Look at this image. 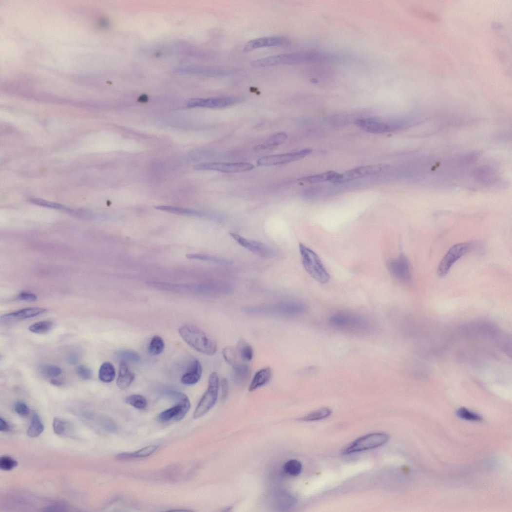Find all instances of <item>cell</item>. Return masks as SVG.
Segmentation results:
<instances>
[{
    "mask_svg": "<svg viewBox=\"0 0 512 512\" xmlns=\"http://www.w3.org/2000/svg\"><path fill=\"white\" fill-rule=\"evenodd\" d=\"M328 57L320 53L303 52L282 54L256 60L251 62L253 68L269 67L283 65H297L327 60Z\"/></svg>",
    "mask_w": 512,
    "mask_h": 512,
    "instance_id": "1",
    "label": "cell"
},
{
    "mask_svg": "<svg viewBox=\"0 0 512 512\" xmlns=\"http://www.w3.org/2000/svg\"><path fill=\"white\" fill-rule=\"evenodd\" d=\"M179 332L185 342L197 351L210 356L217 352L215 341L199 327L186 325L180 328Z\"/></svg>",
    "mask_w": 512,
    "mask_h": 512,
    "instance_id": "2",
    "label": "cell"
},
{
    "mask_svg": "<svg viewBox=\"0 0 512 512\" xmlns=\"http://www.w3.org/2000/svg\"><path fill=\"white\" fill-rule=\"evenodd\" d=\"M330 325L338 330L350 333H364L370 329L369 321L364 316L348 311L337 312L329 318Z\"/></svg>",
    "mask_w": 512,
    "mask_h": 512,
    "instance_id": "3",
    "label": "cell"
},
{
    "mask_svg": "<svg viewBox=\"0 0 512 512\" xmlns=\"http://www.w3.org/2000/svg\"><path fill=\"white\" fill-rule=\"evenodd\" d=\"M244 310L252 314L293 317L305 314L308 311V307L302 302H283L268 305L245 307Z\"/></svg>",
    "mask_w": 512,
    "mask_h": 512,
    "instance_id": "4",
    "label": "cell"
},
{
    "mask_svg": "<svg viewBox=\"0 0 512 512\" xmlns=\"http://www.w3.org/2000/svg\"><path fill=\"white\" fill-rule=\"evenodd\" d=\"M299 251L303 266L309 275L320 283H328L330 276L315 252L302 243L299 244Z\"/></svg>",
    "mask_w": 512,
    "mask_h": 512,
    "instance_id": "5",
    "label": "cell"
},
{
    "mask_svg": "<svg viewBox=\"0 0 512 512\" xmlns=\"http://www.w3.org/2000/svg\"><path fill=\"white\" fill-rule=\"evenodd\" d=\"M220 389V379L216 372L209 379L208 388L194 413V418L199 419L209 411L216 404Z\"/></svg>",
    "mask_w": 512,
    "mask_h": 512,
    "instance_id": "6",
    "label": "cell"
},
{
    "mask_svg": "<svg viewBox=\"0 0 512 512\" xmlns=\"http://www.w3.org/2000/svg\"><path fill=\"white\" fill-rule=\"evenodd\" d=\"M389 439V436L386 434L372 433L355 440L343 451V454L348 455L375 449L383 446Z\"/></svg>",
    "mask_w": 512,
    "mask_h": 512,
    "instance_id": "7",
    "label": "cell"
},
{
    "mask_svg": "<svg viewBox=\"0 0 512 512\" xmlns=\"http://www.w3.org/2000/svg\"><path fill=\"white\" fill-rule=\"evenodd\" d=\"M230 236L242 247L262 258L274 259L279 256L278 252L262 242L246 238L235 233H230Z\"/></svg>",
    "mask_w": 512,
    "mask_h": 512,
    "instance_id": "8",
    "label": "cell"
},
{
    "mask_svg": "<svg viewBox=\"0 0 512 512\" xmlns=\"http://www.w3.org/2000/svg\"><path fill=\"white\" fill-rule=\"evenodd\" d=\"M386 166L383 164H376L357 167L340 174L332 182L343 183L376 175L383 171Z\"/></svg>",
    "mask_w": 512,
    "mask_h": 512,
    "instance_id": "9",
    "label": "cell"
},
{
    "mask_svg": "<svg viewBox=\"0 0 512 512\" xmlns=\"http://www.w3.org/2000/svg\"><path fill=\"white\" fill-rule=\"evenodd\" d=\"M470 249L468 243L455 244L449 250L439 264L437 273L440 277L446 276L453 264L464 255Z\"/></svg>",
    "mask_w": 512,
    "mask_h": 512,
    "instance_id": "10",
    "label": "cell"
},
{
    "mask_svg": "<svg viewBox=\"0 0 512 512\" xmlns=\"http://www.w3.org/2000/svg\"><path fill=\"white\" fill-rule=\"evenodd\" d=\"M194 168L198 170L214 171L225 173H235L248 171L254 168V165L250 163H221L212 162L198 164Z\"/></svg>",
    "mask_w": 512,
    "mask_h": 512,
    "instance_id": "11",
    "label": "cell"
},
{
    "mask_svg": "<svg viewBox=\"0 0 512 512\" xmlns=\"http://www.w3.org/2000/svg\"><path fill=\"white\" fill-rule=\"evenodd\" d=\"M312 152L310 149L302 150L296 152L274 155L263 157L257 163L261 166H273L286 164L303 159L310 155Z\"/></svg>",
    "mask_w": 512,
    "mask_h": 512,
    "instance_id": "12",
    "label": "cell"
},
{
    "mask_svg": "<svg viewBox=\"0 0 512 512\" xmlns=\"http://www.w3.org/2000/svg\"><path fill=\"white\" fill-rule=\"evenodd\" d=\"M242 100L241 98L236 97L193 99L190 100L188 102L187 105L190 107L223 108L239 103Z\"/></svg>",
    "mask_w": 512,
    "mask_h": 512,
    "instance_id": "13",
    "label": "cell"
},
{
    "mask_svg": "<svg viewBox=\"0 0 512 512\" xmlns=\"http://www.w3.org/2000/svg\"><path fill=\"white\" fill-rule=\"evenodd\" d=\"M387 267L391 274L398 280L409 281L411 279L410 263L403 254L390 260Z\"/></svg>",
    "mask_w": 512,
    "mask_h": 512,
    "instance_id": "14",
    "label": "cell"
},
{
    "mask_svg": "<svg viewBox=\"0 0 512 512\" xmlns=\"http://www.w3.org/2000/svg\"><path fill=\"white\" fill-rule=\"evenodd\" d=\"M290 43L288 38L285 36H272L260 38L247 43L244 51L249 52L263 47H276L288 45Z\"/></svg>",
    "mask_w": 512,
    "mask_h": 512,
    "instance_id": "15",
    "label": "cell"
},
{
    "mask_svg": "<svg viewBox=\"0 0 512 512\" xmlns=\"http://www.w3.org/2000/svg\"><path fill=\"white\" fill-rule=\"evenodd\" d=\"M155 208L157 210L169 213L186 216L201 217L219 222L224 221L226 219L225 216L219 214L207 213L176 206H157L155 207Z\"/></svg>",
    "mask_w": 512,
    "mask_h": 512,
    "instance_id": "16",
    "label": "cell"
},
{
    "mask_svg": "<svg viewBox=\"0 0 512 512\" xmlns=\"http://www.w3.org/2000/svg\"><path fill=\"white\" fill-rule=\"evenodd\" d=\"M46 311V309L42 308H25L2 316L1 321L5 324H9L14 322L39 316Z\"/></svg>",
    "mask_w": 512,
    "mask_h": 512,
    "instance_id": "17",
    "label": "cell"
},
{
    "mask_svg": "<svg viewBox=\"0 0 512 512\" xmlns=\"http://www.w3.org/2000/svg\"><path fill=\"white\" fill-rule=\"evenodd\" d=\"M191 408V404L176 405L162 412L158 416V420L162 423H166L171 420L179 421L183 419Z\"/></svg>",
    "mask_w": 512,
    "mask_h": 512,
    "instance_id": "18",
    "label": "cell"
},
{
    "mask_svg": "<svg viewBox=\"0 0 512 512\" xmlns=\"http://www.w3.org/2000/svg\"><path fill=\"white\" fill-rule=\"evenodd\" d=\"M356 124L360 129L374 134L384 133L392 129L391 126L374 119L358 120Z\"/></svg>",
    "mask_w": 512,
    "mask_h": 512,
    "instance_id": "19",
    "label": "cell"
},
{
    "mask_svg": "<svg viewBox=\"0 0 512 512\" xmlns=\"http://www.w3.org/2000/svg\"><path fill=\"white\" fill-rule=\"evenodd\" d=\"M272 504L275 508L279 511H285L295 505L296 499L287 492L278 491L275 492L272 497Z\"/></svg>",
    "mask_w": 512,
    "mask_h": 512,
    "instance_id": "20",
    "label": "cell"
},
{
    "mask_svg": "<svg viewBox=\"0 0 512 512\" xmlns=\"http://www.w3.org/2000/svg\"><path fill=\"white\" fill-rule=\"evenodd\" d=\"M272 375V370L270 367H265L258 371L252 379L249 391L253 392L266 385L270 381Z\"/></svg>",
    "mask_w": 512,
    "mask_h": 512,
    "instance_id": "21",
    "label": "cell"
},
{
    "mask_svg": "<svg viewBox=\"0 0 512 512\" xmlns=\"http://www.w3.org/2000/svg\"><path fill=\"white\" fill-rule=\"evenodd\" d=\"M202 372V365L199 360H194L190 369L182 377V383L186 385H193L197 384L201 378Z\"/></svg>",
    "mask_w": 512,
    "mask_h": 512,
    "instance_id": "22",
    "label": "cell"
},
{
    "mask_svg": "<svg viewBox=\"0 0 512 512\" xmlns=\"http://www.w3.org/2000/svg\"><path fill=\"white\" fill-rule=\"evenodd\" d=\"M250 373V368L247 365L237 363L232 366V380L237 385H243L247 382Z\"/></svg>",
    "mask_w": 512,
    "mask_h": 512,
    "instance_id": "23",
    "label": "cell"
},
{
    "mask_svg": "<svg viewBox=\"0 0 512 512\" xmlns=\"http://www.w3.org/2000/svg\"><path fill=\"white\" fill-rule=\"evenodd\" d=\"M135 379V374L129 368L127 363L121 361L117 385L121 389L129 387Z\"/></svg>",
    "mask_w": 512,
    "mask_h": 512,
    "instance_id": "24",
    "label": "cell"
},
{
    "mask_svg": "<svg viewBox=\"0 0 512 512\" xmlns=\"http://www.w3.org/2000/svg\"><path fill=\"white\" fill-rule=\"evenodd\" d=\"M159 448L157 445H150L132 453H123L117 455L116 458L120 460L145 458L151 456Z\"/></svg>",
    "mask_w": 512,
    "mask_h": 512,
    "instance_id": "25",
    "label": "cell"
},
{
    "mask_svg": "<svg viewBox=\"0 0 512 512\" xmlns=\"http://www.w3.org/2000/svg\"><path fill=\"white\" fill-rule=\"evenodd\" d=\"M240 358L245 362H250L253 358L254 350L252 346L244 339H240L236 346Z\"/></svg>",
    "mask_w": 512,
    "mask_h": 512,
    "instance_id": "26",
    "label": "cell"
},
{
    "mask_svg": "<svg viewBox=\"0 0 512 512\" xmlns=\"http://www.w3.org/2000/svg\"><path fill=\"white\" fill-rule=\"evenodd\" d=\"M339 175V173L333 171H330L325 172L324 173L303 178L299 180L303 183L308 184H316L323 183L326 181H331L332 182Z\"/></svg>",
    "mask_w": 512,
    "mask_h": 512,
    "instance_id": "27",
    "label": "cell"
},
{
    "mask_svg": "<svg viewBox=\"0 0 512 512\" xmlns=\"http://www.w3.org/2000/svg\"><path fill=\"white\" fill-rule=\"evenodd\" d=\"M116 371L114 367L109 362L103 363L99 370L100 380L104 383H111L114 380Z\"/></svg>",
    "mask_w": 512,
    "mask_h": 512,
    "instance_id": "28",
    "label": "cell"
},
{
    "mask_svg": "<svg viewBox=\"0 0 512 512\" xmlns=\"http://www.w3.org/2000/svg\"><path fill=\"white\" fill-rule=\"evenodd\" d=\"M44 430V426L40 417L37 414L34 415L27 431L28 436L31 438L38 437L43 432Z\"/></svg>",
    "mask_w": 512,
    "mask_h": 512,
    "instance_id": "29",
    "label": "cell"
},
{
    "mask_svg": "<svg viewBox=\"0 0 512 512\" xmlns=\"http://www.w3.org/2000/svg\"><path fill=\"white\" fill-rule=\"evenodd\" d=\"M287 137L285 133H279L272 136L264 144L258 146L257 148L261 150L272 149L283 143L287 140Z\"/></svg>",
    "mask_w": 512,
    "mask_h": 512,
    "instance_id": "30",
    "label": "cell"
},
{
    "mask_svg": "<svg viewBox=\"0 0 512 512\" xmlns=\"http://www.w3.org/2000/svg\"><path fill=\"white\" fill-rule=\"evenodd\" d=\"M332 413L331 410L328 408H321L303 417L301 420L305 421L320 420L327 418L332 414Z\"/></svg>",
    "mask_w": 512,
    "mask_h": 512,
    "instance_id": "31",
    "label": "cell"
},
{
    "mask_svg": "<svg viewBox=\"0 0 512 512\" xmlns=\"http://www.w3.org/2000/svg\"><path fill=\"white\" fill-rule=\"evenodd\" d=\"M53 326V322L50 320H45L37 322L29 328V331L33 333L44 334L49 332Z\"/></svg>",
    "mask_w": 512,
    "mask_h": 512,
    "instance_id": "32",
    "label": "cell"
},
{
    "mask_svg": "<svg viewBox=\"0 0 512 512\" xmlns=\"http://www.w3.org/2000/svg\"><path fill=\"white\" fill-rule=\"evenodd\" d=\"M125 402L137 409H145L148 405L146 398L140 395H132L125 398Z\"/></svg>",
    "mask_w": 512,
    "mask_h": 512,
    "instance_id": "33",
    "label": "cell"
},
{
    "mask_svg": "<svg viewBox=\"0 0 512 512\" xmlns=\"http://www.w3.org/2000/svg\"><path fill=\"white\" fill-rule=\"evenodd\" d=\"M164 348V341L161 337L156 335L152 339L149 346V351L151 355H159L163 352Z\"/></svg>",
    "mask_w": 512,
    "mask_h": 512,
    "instance_id": "34",
    "label": "cell"
},
{
    "mask_svg": "<svg viewBox=\"0 0 512 512\" xmlns=\"http://www.w3.org/2000/svg\"><path fill=\"white\" fill-rule=\"evenodd\" d=\"M118 357L121 360V361L126 363H137L141 360V357L137 352L130 350H122L119 352Z\"/></svg>",
    "mask_w": 512,
    "mask_h": 512,
    "instance_id": "35",
    "label": "cell"
},
{
    "mask_svg": "<svg viewBox=\"0 0 512 512\" xmlns=\"http://www.w3.org/2000/svg\"><path fill=\"white\" fill-rule=\"evenodd\" d=\"M284 471L293 476H297L301 473L302 469V464L297 460H291L287 462L284 466Z\"/></svg>",
    "mask_w": 512,
    "mask_h": 512,
    "instance_id": "36",
    "label": "cell"
},
{
    "mask_svg": "<svg viewBox=\"0 0 512 512\" xmlns=\"http://www.w3.org/2000/svg\"><path fill=\"white\" fill-rule=\"evenodd\" d=\"M53 427L54 432L60 436H65L68 434L71 428L68 423L57 418L54 419Z\"/></svg>",
    "mask_w": 512,
    "mask_h": 512,
    "instance_id": "37",
    "label": "cell"
},
{
    "mask_svg": "<svg viewBox=\"0 0 512 512\" xmlns=\"http://www.w3.org/2000/svg\"><path fill=\"white\" fill-rule=\"evenodd\" d=\"M413 12L417 16L432 22H437L440 20L439 17L437 15L423 9L415 8L413 10Z\"/></svg>",
    "mask_w": 512,
    "mask_h": 512,
    "instance_id": "38",
    "label": "cell"
},
{
    "mask_svg": "<svg viewBox=\"0 0 512 512\" xmlns=\"http://www.w3.org/2000/svg\"><path fill=\"white\" fill-rule=\"evenodd\" d=\"M457 415L460 418L471 421H480L482 420V417L475 413H474L465 408H461L457 411Z\"/></svg>",
    "mask_w": 512,
    "mask_h": 512,
    "instance_id": "39",
    "label": "cell"
},
{
    "mask_svg": "<svg viewBox=\"0 0 512 512\" xmlns=\"http://www.w3.org/2000/svg\"><path fill=\"white\" fill-rule=\"evenodd\" d=\"M186 257L189 259L210 261L215 263L223 265H225L228 263V261L223 259L209 255L191 254L187 255Z\"/></svg>",
    "mask_w": 512,
    "mask_h": 512,
    "instance_id": "40",
    "label": "cell"
},
{
    "mask_svg": "<svg viewBox=\"0 0 512 512\" xmlns=\"http://www.w3.org/2000/svg\"><path fill=\"white\" fill-rule=\"evenodd\" d=\"M222 355L226 362L233 366L237 363V355L235 350L229 346L225 347L222 351Z\"/></svg>",
    "mask_w": 512,
    "mask_h": 512,
    "instance_id": "41",
    "label": "cell"
},
{
    "mask_svg": "<svg viewBox=\"0 0 512 512\" xmlns=\"http://www.w3.org/2000/svg\"><path fill=\"white\" fill-rule=\"evenodd\" d=\"M41 371L45 376L51 378L57 377L62 373V370L60 367L51 365L42 367Z\"/></svg>",
    "mask_w": 512,
    "mask_h": 512,
    "instance_id": "42",
    "label": "cell"
},
{
    "mask_svg": "<svg viewBox=\"0 0 512 512\" xmlns=\"http://www.w3.org/2000/svg\"><path fill=\"white\" fill-rule=\"evenodd\" d=\"M18 462L9 456H2L0 458V468L4 471H10L18 466Z\"/></svg>",
    "mask_w": 512,
    "mask_h": 512,
    "instance_id": "43",
    "label": "cell"
},
{
    "mask_svg": "<svg viewBox=\"0 0 512 512\" xmlns=\"http://www.w3.org/2000/svg\"><path fill=\"white\" fill-rule=\"evenodd\" d=\"M78 375L84 380H88L92 378V372L88 367L80 365L76 369Z\"/></svg>",
    "mask_w": 512,
    "mask_h": 512,
    "instance_id": "44",
    "label": "cell"
},
{
    "mask_svg": "<svg viewBox=\"0 0 512 512\" xmlns=\"http://www.w3.org/2000/svg\"><path fill=\"white\" fill-rule=\"evenodd\" d=\"M32 202L33 203H35V204H38V205H41V206H45V207H50V208H55V209H57L64 210H66L67 209V208H65V207H64V206L61 205H59V204H56V203H52V202H49L46 201H44V200H39V199H33V200H32Z\"/></svg>",
    "mask_w": 512,
    "mask_h": 512,
    "instance_id": "45",
    "label": "cell"
},
{
    "mask_svg": "<svg viewBox=\"0 0 512 512\" xmlns=\"http://www.w3.org/2000/svg\"><path fill=\"white\" fill-rule=\"evenodd\" d=\"M14 408L16 413L22 416H26L30 413V409L28 406L22 402L16 403Z\"/></svg>",
    "mask_w": 512,
    "mask_h": 512,
    "instance_id": "46",
    "label": "cell"
},
{
    "mask_svg": "<svg viewBox=\"0 0 512 512\" xmlns=\"http://www.w3.org/2000/svg\"><path fill=\"white\" fill-rule=\"evenodd\" d=\"M220 388L221 389L222 397L223 399H224L229 392V383L227 380V379L223 378L220 381Z\"/></svg>",
    "mask_w": 512,
    "mask_h": 512,
    "instance_id": "47",
    "label": "cell"
},
{
    "mask_svg": "<svg viewBox=\"0 0 512 512\" xmlns=\"http://www.w3.org/2000/svg\"><path fill=\"white\" fill-rule=\"evenodd\" d=\"M102 425L105 429L111 432H115L117 429L115 424L108 419H105L103 420Z\"/></svg>",
    "mask_w": 512,
    "mask_h": 512,
    "instance_id": "48",
    "label": "cell"
},
{
    "mask_svg": "<svg viewBox=\"0 0 512 512\" xmlns=\"http://www.w3.org/2000/svg\"><path fill=\"white\" fill-rule=\"evenodd\" d=\"M18 299L19 300L25 301L28 302H34L37 300V296L29 292H22L18 296Z\"/></svg>",
    "mask_w": 512,
    "mask_h": 512,
    "instance_id": "49",
    "label": "cell"
},
{
    "mask_svg": "<svg viewBox=\"0 0 512 512\" xmlns=\"http://www.w3.org/2000/svg\"><path fill=\"white\" fill-rule=\"evenodd\" d=\"M67 359L69 364L74 365L78 362L79 357L77 353L72 352L68 355Z\"/></svg>",
    "mask_w": 512,
    "mask_h": 512,
    "instance_id": "50",
    "label": "cell"
},
{
    "mask_svg": "<svg viewBox=\"0 0 512 512\" xmlns=\"http://www.w3.org/2000/svg\"><path fill=\"white\" fill-rule=\"evenodd\" d=\"M9 429L10 427L7 422L2 418L0 419V431L1 432H7Z\"/></svg>",
    "mask_w": 512,
    "mask_h": 512,
    "instance_id": "51",
    "label": "cell"
},
{
    "mask_svg": "<svg viewBox=\"0 0 512 512\" xmlns=\"http://www.w3.org/2000/svg\"><path fill=\"white\" fill-rule=\"evenodd\" d=\"M52 383L55 385H61V382L57 380H53L52 381Z\"/></svg>",
    "mask_w": 512,
    "mask_h": 512,
    "instance_id": "52",
    "label": "cell"
}]
</instances>
